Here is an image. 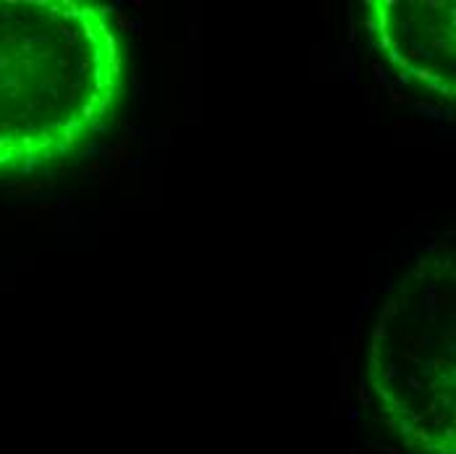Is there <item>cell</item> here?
<instances>
[{"label": "cell", "mask_w": 456, "mask_h": 454, "mask_svg": "<svg viewBox=\"0 0 456 454\" xmlns=\"http://www.w3.org/2000/svg\"><path fill=\"white\" fill-rule=\"evenodd\" d=\"M126 89L113 11L92 0H0V176L79 155Z\"/></svg>", "instance_id": "1"}, {"label": "cell", "mask_w": 456, "mask_h": 454, "mask_svg": "<svg viewBox=\"0 0 456 454\" xmlns=\"http://www.w3.org/2000/svg\"><path fill=\"white\" fill-rule=\"evenodd\" d=\"M456 258L441 239L383 300L367 386L388 433L412 454H456Z\"/></svg>", "instance_id": "2"}, {"label": "cell", "mask_w": 456, "mask_h": 454, "mask_svg": "<svg viewBox=\"0 0 456 454\" xmlns=\"http://www.w3.org/2000/svg\"><path fill=\"white\" fill-rule=\"evenodd\" d=\"M367 37L385 71L404 87L438 103L456 95L453 0H370Z\"/></svg>", "instance_id": "3"}]
</instances>
